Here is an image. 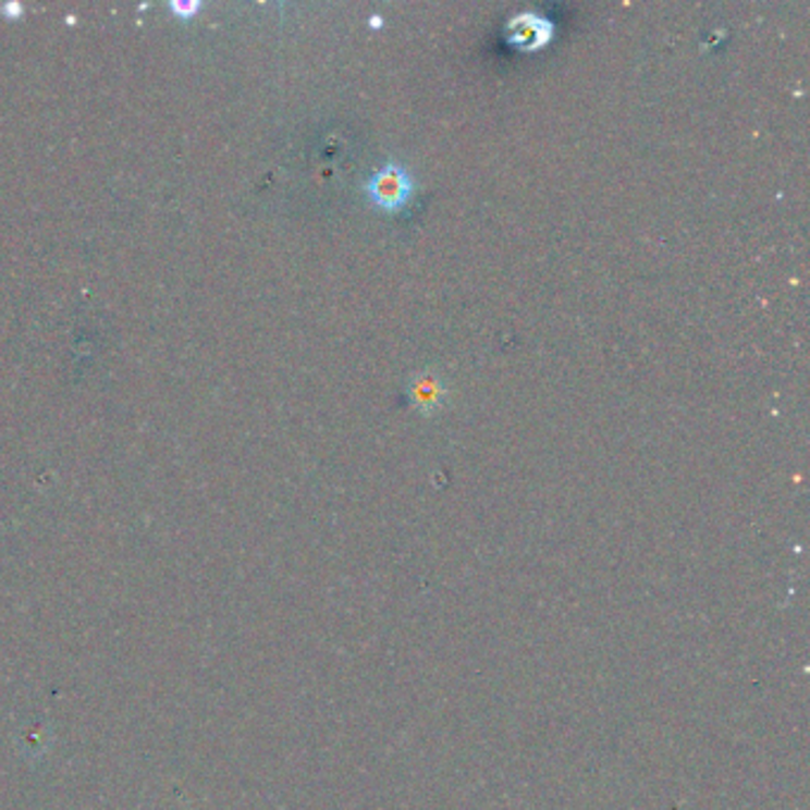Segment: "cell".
<instances>
[{"instance_id": "6da1fadb", "label": "cell", "mask_w": 810, "mask_h": 810, "mask_svg": "<svg viewBox=\"0 0 810 810\" xmlns=\"http://www.w3.org/2000/svg\"><path fill=\"white\" fill-rule=\"evenodd\" d=\"M366 195L383 212H400L412 200L414 179L407 169L390 162L373 172L369 183H366Z\"/></svg>"}, {"instance_id": "7a4b0ae2", "label": "cell", "mask_w": 810, "mask_h": 810, "mask_svg": "<svg viewBox=\"0 0 810 810\" xmlns=\"http://www.w3.org/2000/svg\"><path fill=\"white\" fill-rule=\"evenodd\" d=\"M554 26L547 17L535 15V12H526V15H516L512 22L506 24V36L508 44H514L516 48L535 52L542 46L552 41Z\"/></svg>"}, {"instance_id": "3957f363", "label": "cell", "mask_w": 810, "mask_h": 810, "mask_svg": "<svg viewBox=\"0 0 810 810\" xmlns=\"http://www.w3.org/2000/svg\"><path fill=\"white\" fill-rule=\"evenodd\" d=\"M412 402L424 412H433L442 402V385L435 381L433 376H421L416 378L412 385Z\"/></svg>"}]
</instances>
